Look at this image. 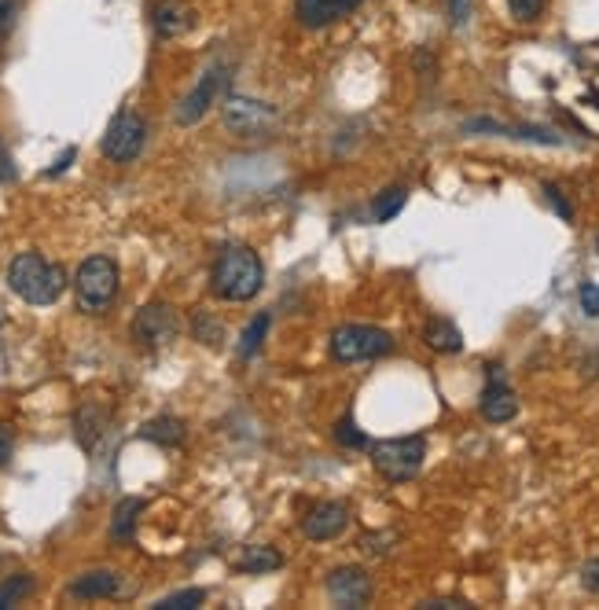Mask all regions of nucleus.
I'll return each instance as SVG.
<instances>
[{
    "label": "nucleus",
    "instance_id": "obj_31",
    "mask_svg": "<svg viewBox=\"0 0 599 610\" xmlns=\"http://www.w3.org/2000/svg\"><path fill=\"white\" fill-rule=\"evenodd\" d=\"M581 588H585L588 596H599V559H588L581 566Z\"/></svg>",
    "mask_w": 599,
    "mask_h": 610
},
{
    "label": "nucleus",
    "instance_id": "obj_26",
    "mask_svg": "<svg viewBox=\"0 0 599 610\" xmlns=\"http://www.w3.org/2000/svg\"><path fill=\"white\" fill-rule=\"evenodd\" d=\"M335 441H339V445H346V449H368V445H372V438H368V434L353 423V416L339 419V427H335Z\"/></svg>",
    "mask_w": 599,
    "mask_h": 610
},
{
    "label": "nucleus",
    "instance_id": "obj_17",
    "mask_svg": "<svg viewBox=\"0 0 599 610\" xmlns=\"http://www.w3.org/2000/svg\"><path fill=\"white\" fill-rule=\"evenodd\" d=\"M423 342L441 357H453V353L464 350V331L456 328L449 317H430L427 328H423Z\"/></svg>",
    "mask_w": 599,
    "mask_h": 610
},
{
    "label": "nucleus",
    "instance_id": "obj_16",
    "mask_svg": "<svg viewBox=\"0 0 599 610\" xmlns=\"http://www.w3.org/2000/svg\"><path fill=\"white\" fill-rule=\"evenodd\" d=\"M107 408L100 405V401H85V405L74 412V438H78V445L85 452H92L96 445H100V438L107 434Z\"/></svg>",
    "mask_w": 599,
    "mask_h": 610
},
{
    "label": "nucleus",
    "instance_id": "obj_29",
    "mask_svg": "<svg viewBox=\"0 0 599 610\" xmlns=\"http://www.w3.org/2000/svg\"><path fill=\"white\" fill-rule=\"evenodd\" d=\"M577 302H581V313L596 320L599 317V283H581L577 287Z\"/></svg>",
    "mask_w": 599,
    "mask_h": 610
},
{
    "label": "nucleus",
    "instance_id": "obj_12",
    "mask_svg": "<svg viewBox=\"0 0 599 610\" xmlns=\"http://www.w3.org/2000/svg\"><path fill=\"white\" fill-rule=\"evenodd\" d=\"M350 526V508L342 500H320L302 515V537L306 541H335Z\"/></svg>",
    "mask_w": 599,
    "mask_h": 610
},
{
    "label": "nucleus",
    "instance_id": "obj_13",
    "mask_svg": "<svg viewBox=\"0 0 599 610\" xmlns=\"http://www.w3.org/2000/svg\"><path fill=\"white\" fill-rule=\"evenodd\" d=\"M464 133H493V136H508V140H526V144H544V147H563L566 140L544 125H504L497 118H471L464 122Z\"/></svg>",
    "mask_w": 599,
    "mask_h": 610
},
{
    "label": "nucleus",
    "instance_id": "obj_22",
    "mask_svg": "<svg viewBox=\"0 0 599 610\" xmlns=\"http://www.w3.org/2000/svg\"><path fill=\"white\" fill-rule=\"evenodd\" d=\"M269 324H272V317L269 313H258V317L250 320L247 328H243V339H239V361H250L254 353L265 346V335H269Z\"/></svg>",
    "mask_w": 599,
    "mask_h": 610
},
{
    "label": "nucleus",
    "instance_id": "obj_24",
    "mask_svg": "<svg viewBox=\"0 0 599 610\" xmlns=\"http://www.w3.org/2000/svg\"><path fill=\"white\" fill-rule=\"evenodd\" d=\"M30 592H34V577H30V574L4 577V581H0V610L15 607V603H19V599H26Z\"/></svg>",
    "mask_w": 599,
    "mask_h": 610
},
{
    "label": "nucleus",
    "instance_id": "obj_14",
    "mask_svg": "<svg viewBox=\"0 0 599 610\" xmlns=\"http://www.w3.org/2000/svg\"><path fill=\"white\" fill-rule=\"evenodd\" d=\"M364 0H294V19L306 26V30H324L335 26L339 19L353 15Z\"/></svg>",
    "mask_w": 599,
    "mask_h": 610
},
{
    "label": "nucleus",
    "instance_id": "obj_39",
    "mask_svg": "<svg viewBox=\"0 0 599 610\" xmlns=\"http://www.w3.org/2000/svg\"><path fill=\"white\" fill-rule=\"evenodd\" d=\"M592 103H596V107H599V92H596V96H592Z\"/></svg>",
    "mask_w": 599,
    "mask_h": 610
},
{
    "label": "nucleus",
    "instance_id": "obj_33",
    "mask_svg": "<svg viewBox=\"0 0 599 610\" xmlns=\"http://www.w3.org/2000/svg\"><path fill=\"white\" fill-rule=\"evenodd\" d=\"M445 4H449L453 26H467V19H471V0H445Z\"/></svg>",
    "mask_w": 599,
    "mask_h": 610
},
{
    "label": "nucleus",
    "instance_id": "obj_28",
    "mask_svg": "<svg viewBox=\"0 0 599 610\" xmlns=\"http://www.w3.org/2000/svg\"><path fill=\"white\" fill-rule=\"evenodd\" d=\"M508 12L515 15L519 23H533V19H541L544 0H508Z\"/></svg>",
    "mask_w": 599,
    "mask_h": 610
},
{
    "label": "nucleus",
    "instance_id": "obj_32",
    "mask_svg": "<svg viewBox=\"0 0 599 610\" xmlns=\"http://www.w3.org/2000/svg\"><path fill=\"white\" fill-rule=\"evenodd\" d=\"M15 456V430L8 423H0V467H8Z\"/></svg>",
    "mask_w": 599,
    "mask_h": 610
},
{
    "label": "nucleus",
    "instance_id": "obj_7",
    "mask_svg": "<svg viewBox=\"0 0 599 610\" xmlns=\"http://www.w3.org/2000/svg\"><path fill=\"white\" fill-rule=\"evenodd\" d=\"M228 78H232V70H228V63H214V67L206 70L203 78L195 81V89L188 92V96H184V100H181V107H177V125H195V122H203L206 114H210V107H217V100L225 96Z\"/></svg>",
    "mask_w": 599,
    "mask_h": 610
},
{
    "label": "nucleus",
    "instance_id": "obj_20",
    "mask_svg": "<svg viewBox=\"0 0 599 610\" xmlns=\"http://www.w3.org/2000/svg\"><path fill=\"white\" fill-rule=\"evenodd\" d=\"M283 566V555L269 544H247L236 559V570L239 574H272Z\"/></svg>",
    "mask_w": 599,
    "mask_h": 610
},
{
    "label": "nucleus",
    "instance_id": "obj_23",
    "mask_svg": "<svg viewBox=\"0 0 599 610\" xmlns=\"http://www.w3.org/2000/svg\"><path fill=\"white\" fill-rule=\"evenodd\" d=\"M405 203H408V192L401 188V184H394V188H386L383 195H375V206H372V217L375 221H394L401 210H405Z\"/></svg>",
    "mask_w": 599,
    "mask_h": 610
},
{
    "label": "nucleus",
    "instance_id": "obj_6",
    "mask_svg": "<svg viewBox=\"0 0 599 610\" xmlns=\"http://www.w3.org/2000/svg\"><path fill=\"white\" fill-rule=\"evenodd\" d=\"M147 144V122L144 114L136 111H122L114 114L111 125H107V133H103V155L118 166H129V162L140 159V151Z\"/></svg>",
    "mask_w": 599,
    "mask_h": 610
},
{
    "label": "nucleus",
    "instance_id": "obj_27",
    "mask_svg": "<svg viewBox=\"0 0 599 610\" xmlns=\"http://www.w3.org/2000/svg\"><path fill=\"white\" fill-rule=\"evenodd\" d=\"M203 599H206L203 588H184V592H173V596L159 599L155 607H159V610H192V607H199Z\"/></svg>",
    "mask_w": 599,
    "mask_h": 610
},
{
    "label": "nucleus",
    "instance_id": "obj_1",
    "mask_svg": "<svg viewBox=\"0 0 599 610\" xmlns=\"http://www.w3.org/2000/svg\"><path fill=\"white\" fill-rule=\"evenodd\" d=\"M265 287V265L250 247H228L217 254L210 272V291L221 302H250Z\"/></svg>",
    "mask_w": 599,
    "mask_h": 610
},
{
    "label": "nucleus",
    "instance_id": "obj_11",
    "mask_svg": "<svg viewBox=\"0 0 599 610\" xmlns=\"http://www.w3.org/2000/svg\"><path fill=\"white\" fill-rule=\"evenodd\" d=\"M221 118L236 136H258L265 133L272 122H276V111L269 103L247 100V96H228L225 107H221Z\"/></svg>",
    "mask_w": 599,
    "mask_h": 610
},
{
    "label": "nucleus",
    "instance_id": "obj_40",
    "mask_svg": "<svg viewBox=\"0 0 599 610\" xmlns=\"http://www.w3.org/2000/svg\"><path fill=\"white\" fill-rule=\"evenodd\" d=\"M596 254H599V239H596Z\"/></svg>",
    "mask_w": 599,
    "mask_h": 610
},
{
    "label": "nucleus",
    "instance_id": "obj_36",
    "mask_svg": "<svg viewBox=\"0 0 599 610\" xmlns=\"http://www.w3.org/2000/svg\"><path fill=\"white\" fill-rule=\"evenodd\" d=\"M15 177V166H12V155L4 151V144H0V184L4 181H12Z\"/></svg>",
    "mask_w": 599,
    "mask_h": 610
},
{
    "label": "nucleus",
    "instance_id": "obj_3",
    "mask_svg": "<svg viewBox=\"0 0 599 610\" xmlns=\"http://www.w3.org/2000/svg\"><path fill=\"white\" fill-rule=\"evenodd\" d=\"M118 283L122 272L114 265V258L107 254H92L81 261L78 276H74V294H78V309L89 317H103L118 298Z\"/></svg>",
    "mask_w": 599,
    "mask_h": 610
},
{
    "label": "nucleus",
    "instance_id": "obj_21",
    "mask_svg": "<svg viewBox=\"0 0 599 610\" xmlns=\"http://www.w3.org/2000/svg\"><path fill=\"white\" fill-rule=\"evenodd\" d=\"M140 511H144V500H140V497L118 500V508H114V515H111V537H114V541H129V537H133Z\"/></svg>",
    "mask_w": 599,
    "mask_h": 610
},
{
    "label": "nucleus",
    "instance_id": "obj_10",
    "mask_svg": "<svg viewBox=\"0 0 599 610\" xmlns=\"http://www.w3.org/2000/svg\"><path fill=\"white\" fill-rule=\"evenodd\" d=\"M328 599L335 607H346V610H361L372 603V577L364 566H339L328 574Z\"/></svg>",
    "mask_w": 599,
    "mask_h": 610
},
{
    "label": "nucleus",
    "instance_id": "obj_15",
    "mask_svg": "<svg viewBox=\"0 0 599 610\" xmlns=\"http://www.w3.org/2000/svg\"><path fill=\"white\" fill-rule=\"evenodd\" d=\"M151 26H155V34H159L162 41H170V37H181L192 30L195 12L184 4V0H159V4L151 8Z\"/></svg>",
    "mask_w": 599,
    "mask_h": 610
},
{
    "label": "nucleus",
    "instance_id": "obj_35",
    "mask_svg": "<svg viewBox=\"0 0 599 610\" xmlns=\"http://www.w3.org/2000/svg\"><path fill=\"white\" fill-rule=\"evenodd\" d=\"M74 159H78V147H67V151H63V155H59V159L52 162V170H48V177H59V173L67 170V166H70V162H74Z\"/></svg>",
    "mask_w": 599,
    "mask_h": 610
},
{
    "label": "nucleus",
    "instance_id": "obj_38",
    "mask_svg": "<svg viewBox=\"0 0 599 610\" xmlns=\"http://www.w3.org/2000/svg\"><path fill=\"white\" fill-rule=\"evenodd\" d=\"M12 8H15V0H0V34H4L8 23H12Z\"/></svg>",
    "mask_w": 599,
    "mask_h": 610
},
{
    "label": "nucleus",
    "instance_id": "obj_4",
    "mask_svg": "<svg viewBox=\"0 0 599 610\" xmlns=\"http://www.w3.org/2000/svg\"><path fill=\"white\" fill-rule=\"evenodd\" d=\"M372 452V467L386 482H412V478L423 471V460H427V438L419 434H408V438H386V441H372L368 445Z\"/></svg>",
    "mask_w": 599,
    "mask_h": 610
},
{
    "label": "nucleus",
    "instance_id": "obj_5",
    "mask_svg": "<svg viewBox=\"0 0 599 610\" xmlns=\"http://www.w3.org/2000/svg\"><path fill=\"white\" fill-rule=\"evenodd\" d=\"M386 353H394V335L372 324H346L331 331V361L339 364H361L379 361Z\"/></svg>",
    "mask_w": 599,
    "mask_h": 610
},
{
    "label": "nucleus",
    "instance_id": "obj_2",
    "mask_svg": "<svg viewBox=\"0 0 599 610\" xmlns=\"http://www.w3.org/2000/svg\"><path fill=\"white\" fill-rule=\"evenodd\" d=\"M8 287L30 305H52L67 291V272L59 269L56 261H48L45 254L26 250L8 265Z\"/></svg>",
    "mask_w": 599,
    "mask_h": 610
},
{
    "label": "nucleus",
    "instance_id": "obj_9",
    "mask_svg": "<svg viewBox=\"0 0 599 610\" xmlns=\"http://www.w3.org/2000/svg\"><path fill=\"white\" fill-rule=\"evenodd\" d=\"M478 408H482L486 423H511L519 416V397L508 386L504 364H486V390L478 397Z\"/></svg>",
    "mask_w": 599,
    "mask_h": 610
},
{
    "label": "nucleus",
    "instance_id": "obj_30",
    "mask_svg": "<svg viewBox=\"0 0 599 610\" xmlns=\"http://www.w3.org/2000/svg\"><path fill=\"white\" fill-rule=\"evenodd\" d=\"M544 195H548V203L555 206V214L563 217V221H570V217H574V210H570V203H566V195L559 192V184H544Z\"/></svg>",
    "mask_w": 599,
    "mask_h": 610
},
{
    "label": "nucleus",
    "instance_id": "obj_18",
    "mask_svg": "<svg viewBox=\"0 0 599 610\" xmlns=\"http://www.w3.org/2000/svg\"><path fill=\"white\" fill-rule=\"evenodd\" d=\"M118 588H122V577L114 574V570H89V574H81L74 585H70V596L74 599H111L118 596Z\"/></svg>",
    "mask_w": 599,
    "mask_h": 610
},
{
    "label": "nucleus",
    "instance_id": "obj_19",
    "mask_svg": "<svg viewBox=\"0 0 599 610\" xmlns=\"http://www.w3.org/2000/svg\"><path fill=\"white\" fill-rule=\"evenodd\" d=\"M140 438L155 441L162 449H177V445H184V438H188V427H184V419H177V416H155L140 427Z\"/></svg>",
    "mask_w": 599,
    "mask_h": 610
},
{
    "label": "nucleus",
    "instance_id": "obj_8",
    "mask_svg": "<svg viewBox=\"0 0 599 610\" xmlns=\"http://www.w3.org/2000/svg\"><path fill=\"white\" fill-rule=\"evenodd\" d=\"M177 335H181V320L166 302H147L133 317V339L144 350H166Z\"/></svg>",
    "mask_w": 599,
    "mask_h": 610
},
{
    "label": "nucleus",
    "instance_id": "obj_25",
    "mask_svg": "<svg viewBox=\"0 0 599 610\" xmlns=\"http://www.w3.org/2000/svg\"><path fill=\"white\" fill-rule=\"evenodd\" d=\"M192 331H195V339L206 342V346H221V342H225V324H221L214 313H206V309L195 313Z\"/></svg>",
    "mask_w": 599,
    "mask_h": 610
},
{
    "label": "nucleus",
    "instance_id": "obj_37",
    "mask_svg": "<svg viewBox=\"0 0 599 610\" xmlns=\"http://www.w3.org/2000/svg\"><path fill=\"white\" fill-rule=\"evenodd\" d=\"M453 607H467L464 599H434V603H423V610H453Z\"/></svg>",
    "mask_w": 599,
    "mask_h": 610
},
{
    "label": "nucleus",
    "instance_id": "obj_34",
    "mask_svg": "<svg viewBox=\"0 0 599 610\" xmlns=\"http://www.w3.org/2000/svg\"><path fill=\"white\" fill-rule=\"evenodd\" d=\"M390 537H397V533H368L361 541V552H368V555H386V548H383V541H390Z\"/></svg>",
    "mask_w": 599,
    "mask_h": 610
}]
</instances>
